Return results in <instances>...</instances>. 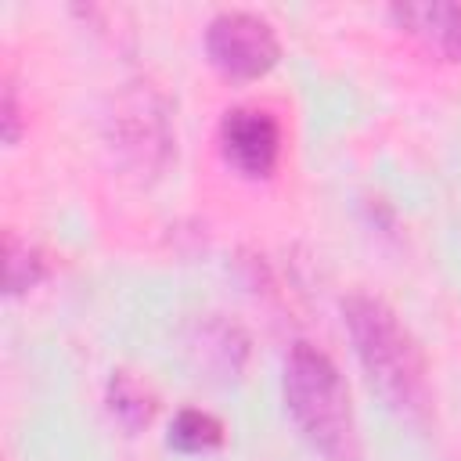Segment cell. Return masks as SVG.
Here are the masks:
<instances>
[{
	"label": "cell",
	"mask_w": 461,
	"mask_h": 461,
	"mask_svg": "<svg viewBox=\"0 0 461 461\" xmlns=\"http://www.w3.org/2000/svg\"><path fill=\"white\" fill-rule=\"evenodd\" d=\"M191 353H194L198 367H205L220 378H234L245 367L249 335L238 324H227V321H202L198 331H194Z\"/></svg>",
	"instance_id": "52a82bcc"
},
{
	"label": "cell",
	"mask_w": 461,
	"mask_h": 461,
	"mask_svg": "<svg viewBox=\"0 0 461 461\" xmlns=\"http://www.w3.org/2000/svg\"><path fill=\"white\" fill-rule=\"evenodd\" d=\"M108 140L133 169H162L173 151V130L166 115V101L151 86H130L115 97V112L108 115Z\"/></svg>",
	"instance_id": "277c9868"
},
{
	"label": "cell",
	"mask_w": 461,
	"mask_h": 461,
	"mask_svg": "<svg viewBox=\"0 0 461 461\" xmlns=\"http://www.w3.org/2000/svg\"><path fill=\"white\" fill-rule=\"evenodd\" d=\"M0 122H4V140L14 144L22 137V108H18V94H14V83L4 86V108H0Z\"/></svg>",
	"instance_id": "8fae6325"
},
{
	"label": "cell",
	"mask_w": 461,
	"mask_h": 461,
	"mask_svg": "<svg viewBox=\"0 0 461 461\" xmlns=\"http://www.w3.org/2000/svg\"><path fill=\"white\" fill-rule=\"evenodd\" d=\"M43 277H47V256L32 241L7 230L4 234V285H7V295H22V292L36 288Z\"/></svg>",
	"instance_id": "30bf717a"
},
{
	"label": "cell",
	"mask_w": 461,
	"mask_h": 461,
	"mask_svg": "<svg viewBox=\"0 0 461 461\" xmlns=\"http://www.w3.org/2000/svg\"><path fill=\"white\" fill-rule=\"evenodd\" d=\"M342 324L367 382L385 400V407L407 421H425L432 411L425 353L396 310L378 295L353 292L342 299Z\"/></svg>",
	"instance_id": "6da1fadb"
},
{
	"label": "cell",
	"mask_w": 461,
	"mask_h": 461,
	"mask_svg": "<svg viewBox=\"0 0 461 461\" xmlns=\"http://www.w3.org/2000/svg\"><path fill=\"white\" fill-rule=\"evenodd\" d=\"M220 151L241 176L263 180L281 158V126L267 108H230L220 119Z\"/></svg>",
	"instance_id": "5b68a950"
},
{
	"label": "cell",
	"mask_w": 461,
	"mask_h": 461,
	"mask_svg": "<svg viewBox=\"0 0 461 461\" xmlns=\"http://www.w3.org/2000/svg\"><path fill=\"white\" fill-rule=\"evenodd\" d=\"M389 18L400 32L421 40L450 61H461V4L425 0V4H393Z\"/></svg>",
	"instance_id": "8992f818"
},
{
	"label": "cell",
	"mask_w": 461,
	"mask_h": 461,
	"mask_svg": "<svg viewBox=\"0 0 461 461\" xmlns=\"http://www.w3.org/2000/svg\"><path fill=\"white\" fill-rule=\"evenodd\" d=\"M205 54L209 65L227 79H259L277 65L281 43L263 14L220 11L205 25Z\"/></svg>",
	"instance_id": "3957f363"
},
{
	"label": "cell",
	"mask_w": 461,
	"mask_h": 461,
	"mask_svg": "<svg viewBox=\"0 0 461 461\" xmlns=\"http://www.w3.org/2000/svg\"><path fill=\"white\" fill-rule=\"evenodd\" d=\"M108 411L115 414V421L126 432H140L144 425H151L158 400H155L151 385L140 382L133 371H115L108 378Z\"/></svg>",
	"instance_id": "ba28073f"
},
{
	"label": "cell",
	"mask_w": 461,
	"mask_h": 461,
	"mask_svg": "<svg viewBox=\"0 0 461 461\" xmlns=\"http://www.w3.org/2000/svg\"><path fill=\"white\" fill-rule=\"evenodd\" d=\"M285 407L299 436L324 461H360L353 400L335 360L313 342H292L281 371Z\"/></svg>",
	"instance_id": "7a4b0ae2"
},
{
	"label": "cell",
	"mask_w": 461,
	"mask_h": 461,
	"mask_svg": "<svg viewBox=\"0 0 461 461\" xmlns=\"http://www.w3.org/2000/svg\"><path fill=\"white\" fill-rule=\"evenodd\" d=\"M223 439H227L223 421L212 418L209 411H198V407H184V411H176V418L169 421V436H166V443H169L173 450H180V454L216 450Z\"/></svg>",
	"instance_id": "9c48e42d"
}]
</instances>
